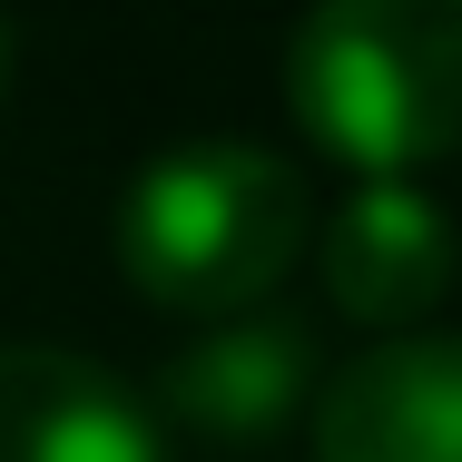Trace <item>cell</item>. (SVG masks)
Returning <instances> with one entry per match:
<instances>
[{
    "mask_svg": "<svg viewBox=\"0 0 462 462\" xmlns=\"http://www.w3.org/2000/svg\"><path fill=\"white\" fill-rule=\"evenodd\" d=\"M108 236L148 305L226 325V315H256L276 276L305 256L315 197H305V168L256 138H197L128 178Z\"/></svg>",
    "mask_w": 462,
    "mask_h": 462,
    "instance_id": "6da1fadb",
    "label": "cell"
},
{
    "mask_svg": "<svg viewBox=\"0 0 462 462\" xmlns=\"http://www.w3.org/2000/svg\"><path fill=\"white\" fill-rule=\"evenodd\" d=\"M295 128L355 178L462 148V0H315L285 50Z\"/></svg>",
    "mask_w": 462,
    "mask_h": 462,
    "instance_id": "7a4b0ae2",
    "label": "cell"
},
{
    "mask_svg": "<svg viewBox=\"0 0 462 462\" xmlns=\"http://www.w3.org/2000/svg\"><path fill=\"white\" fill-rule=\"evenodd\" d=\"M315 403V335L256 305V315H226L207 325L197 345H178L158 365V433H187V443H217V453H246V443H276L285 423Z\"/></svg>",
    "mask_w": 462,
    "mask_h": 462,
    "instance_id": "3957f363",
    "label": "cell"
},
{
    "mask_svg": "<svg viewBox=\"0 0 462 462\" xmlns=\"http://www.w3.org/2000/svg\"><path fill=\"white\" fill-rule=\"evenodd\" d=\"M453 266H462V236L443 197L413 178H365L325 217V246H315L335 315H355L374 335H423V315L453 295Z\"/></svg>",
    "mask_w": 462,
    "mask_h": 462,
    "instance_id": "277c9868",
    "label": "cell"
},
{
    "mask_svg": "<svg viewBox=\"0 0 462 462\" xmlns=\"http://www.w3.org/2000/svg\"><path fill=\"white\" fill-rule=\"evenodd\" d=\"M315 462H462V335H383L335 365Z\"/></svg>",
    "mask_w": 462,
    "mask_h": 462,
    "instance_id": "5b68a950",
    "label": "cell"
},
{
    "mask_svg": "<svg viewBox=\"0 0 462 462\" xmlns=\"http://www.w3.org/2000/svg\"><path fill=\"white\" fill-rule=\"evenodd\" d=\"M0 462H168L148 393L69 345H0Z\"/></svg>",
    "mask_w": 462,
    "mask_h": 462,
    "instance_id": "8992f818",
    "label": "cell"
},
{
    "mask_svg": "<svg viewBox=\"0 0 462 462\" xmlns=\"http://www.w3.org/2000/svg\"><path fill=\"white\" fill-rule=\"evenodd\" d=\"M10 60H20V30H10V0H0V89H10Z\"/></svg>",
    "mask_w": 462,
    "mask_h": 462,
    "instance_id": "52a82bcc",
    "label": "cell"
}]
</instances>
